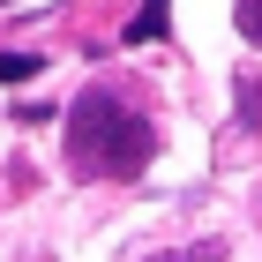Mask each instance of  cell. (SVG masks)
Here are the masks:
<instances>
[{
	"label": "cell",
	"instance_id": "6da1fadb",
	"mask_svg": "<svg viewBox=\"0 0 262 262\" xmlns=\"http://www.w3.org/2000/svg\"><path fill=\"white\" fill-rule=\"evenodd\" d=\"M158 158V127L113 90H82L68 105V165L82 180H135Z\"/></svg>",
	"mask_w": 262,
	"mask_h": 262
},
{
	"label": "cell",
	"instance_id": "7a4b0ae2",
	"mask_svg": "<svg viewBox=\"0 0 262 262\" xmlns=\"http://www.w3.org/2000/svg\"><path fill=\"white\" fill-rule=\"evenodd\" d=\"M165 23H172V0H142V8H135V23H127V45L165 38Z\"/></svg>",
	"mask_w": 262,
	"mask_h": 262
},
{
	"label": "cell",
	"instance_id": "3957f363",
	"mask_svg": "<svg viewBox=\"0 0 262 262\" xmlns=\"http://www.w3.org/2000/svg\"><path fill=\"white\" fill-rule=\"evenodd\" d=\"M232 105L247 127H262V75H232Z\"/></svg>",
	"mask_w": 262,
	"mask_h": 262
},
{
	"label": "cell",
	"instance_id": "277c9868",
	"mask_svg": "<svg viewBox=\"0 0 262 262\" xmlns=\"http://www.w3.org/2000/svg\"><path fill=\"white\" fill-rule=\"evenodd\" d=\"M38 53H0V82H30V75H38Z\"/></svg>",
	"mask_w": 262,
	"mask_h": 262
},
{
	"label": "cell",
	"instance_id": "5b68a950",
	"mask_svg": "<svg viewBox=\"0 0 262 262\" xmlns=\"http://www.w3.org/2000/svg\"><path fill=\"white\" fill-rule=\"evenodd\" d=\"M232 23H240L247 45H262V0H232Z\"/></svg>",
	"mask_w": 262,
	"mask_h": 262
},
{
	"label": "cell",
	"instance_id": "8992f818",
	"mask_svg": "<svg viewBox=\"0 0 262 262\" xmlns=\"http://www.w3.org/2000/svg\"><path fill=\"white\" fill-rule=\"evenodd\" d=\"M0 8H8V0H0Z\"/></svg>",
	"mask_w": 262,
	"mask_h": 262
}]
</instances>
